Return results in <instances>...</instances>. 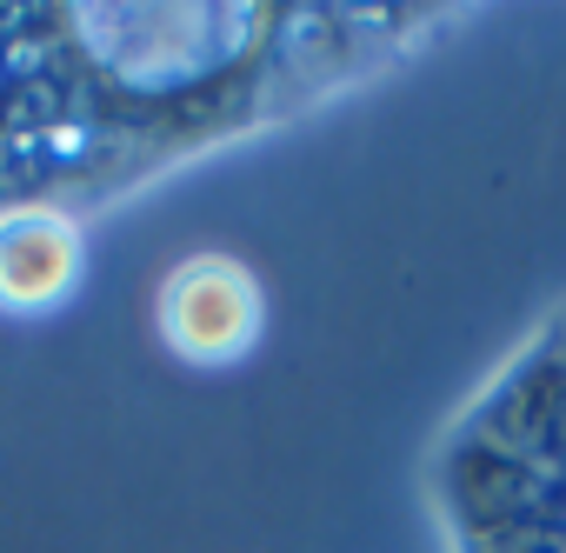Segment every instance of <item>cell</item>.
I'll return each mask as SVG.
<instances>
[{
  "instance_id": "2",
  "label": "cell",
  "mask_w": 566,
  "mask_h": 553,
  "mask_svg": "<svg viewBox=\"0 0 566 553\" xmlns=\"http://www.w3.org/2000/svg\"><path fill=\"white\" fill-rule=\"evenodd\" d=\"M87 273L81 213L61 200L0 207V314H54Z\"/></svg>"
},
{
  "instance_id": "1",
  "label": "cell",
  "mask_w": 566,
  "mask_h": 553,
  "mask_svg": "<svg viewBox=\"0 0 566 553\" xmlns=\"http://www.w3.org/2000/svg\"><path fill=\"white\" fill-rule=\"evenodd\" d=\"M154 327L187 367H233L266 327V294L253 267L233 253H187L167 267L154 294Z\"/></svg>"
}]
</instances>
